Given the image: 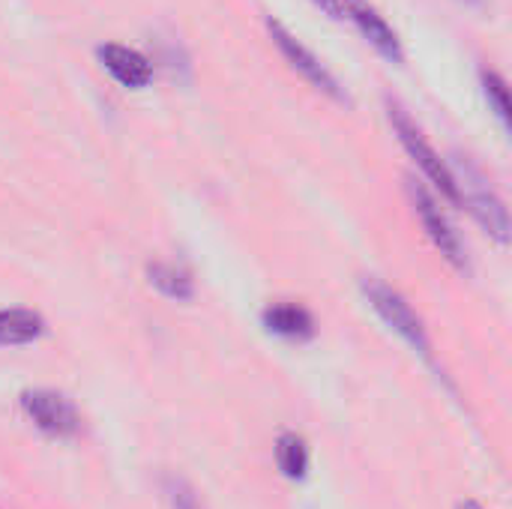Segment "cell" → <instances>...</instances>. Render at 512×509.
<instances>
[{
  "label": "cell",
  "instance_id": "obj_12",
  "mask_svg": "<svg viewBox=\"0 0 512 509\" xmlns=\"http://www.w3.org/2000/svg\"><path fill=\"white\" fill-rule=\"evenodd\" d=\"M276 462H279V471L288 477V480H303L306 471H309V447L300 435L294 432H285L276 444Z\"/></svg>",
  "mask_w": 512,
  "mask_h": 509
},
{
  "label": "cell",
  "instance_id": "obj_6",
  "mask_svg": "<svg viewBox=\"0 0 512 509\" xmlns=\"http://www.w3.org/2000/svg\"><path fill=\"white\" fill-rule=\"evenodd\" d=\"M21 408L27 420L51 438H72L81 429L75 405L57 390H27L21 393Z\"/></svg>",
  "mask_w": 512,
  "mask_h": 509
},
{
  "label": "cell",
  "instance_id": "obj_8",
  "mask_svg": "<svg viewBox=\"0 0 512 509\" xmlns=\"http://www.w3.org/2000/svg\"><path fill=\"white\" fill-rule=\"evenodd\" d=\"M96 57L102 63V69L123 87L141 90L153 81V63L150 57H144L141 51L120 45V42H105L96 48Z\"/></svg>",
  "mask_w": 512,
  "mask_h": 509
},
{
  "label": "cell",
  "instance_id": "obj_7",
  "mask_svg": "<svg viewBox=\"0 0 512 509\" xmlns=\"http://www.w3.org/2000/svg\"><path fill=\"white\" fill-rule=\"evenodd\" d=\"M342 15H348V18L357 24V30L363 33V39H366L381 57H387L390 63H402V60H405L399 33L387 24V18H384L369 0H342Z\"/></svg>",
  "mask_w": 512,
  "mask_h": 509
},
{
  "label": "cell",
  "instance_id": "obj_5",
  "mask_svg": "<svg viewBox=\"0 0 512 509\" xmlns=\"http://www.w3.org/2000/svg\"><path fill=\"white\" fill-rule=\"evenodd\" d=\"M267 30H270V36H273V42H276V48L282 51V57L312 84V87H318L321 93H327L330 99H336V102H348V93L342 90V84L336 81V75L282 24V21H273V18H267Z\"/></svg>",
  "mask_w": 512,
  "mask_h": 509
},
{
  "label": "cell",
  "instance_id": "obj_11",
  "mask_svg": "<svg viewBox=\"0 0 512 509\" xmlns=\"http://www.w3.org/2000/svg\"><path fill=\"white\" fill-rule=\"evenodd\" d=\"M147 279H150V285H153L159 294H165V297H171V300H189V297L195 294V282H192L189 270H183V267H177V264L156 261V264L147 267Z\"/></svg>",
  "mask_w": 512,
  "mask_h": 509
},
{
  "label": "cell",
  "instance_id": "obj_16",
  "mask_svg": "<svg viewBox=\"0 0 512 509\" xmlns=\"http://www.w3.org/2000/svg\"><path fill=\"white\" fill-rule=\"evenodd\" d=\"M456 509H483V507H480L477 501H462V504H459Z\"/></svg>",
  "mask_w": 512,
  "mask_h": 509
},
{
  "label": "cell",
  "instance_id": "obj_9",
  "mask_svg": "<svg viewBox=\"0 0 512 509\" xmlns=\"http://www.w3.org/2000/svg\"><path fill=\"white\" fill-rule=\"evenodd\" d=\"M261 321H264L267 333L282 336V339L303 342V339L315 336V318L309 315V309H303L297 303H273L264 309Z\"/></svg>",
  "mask_w": 512,
  "mask_h": 509
},
{
  "label": "cell",
  "instance_id": "obj_10",
  "mask_svg": "<svg viewBox=\"0 0 512 509\" xmlns=\"http://www.w3.org/2000/svg\"><path fill=\"white\" fill-rule=\"evenodd\" d=\"M45 333V321L33 309H0V345L21 348Z\"/></svg>",
  "mask_w": 512,
  "mask_h": 509
},
{
  "label": "cell",
  "instance_id": "obj_2",
  "mask_svg": "<svg viewBox=\"0 0 512 509\" xmlns=\"http://www.w3.org/2000/svg\"><path fill=\"white\" fill-rule=\"evenodd\" d=\"M453 177H456V189H459V204H465L474 213V219L483 225V231L495 243L507 246V240H510V216H507L504 198L489 186V180L480 174V168H474L468 159L453 168Z\"/></svg>",
  "mask_w": 512,
  "mask_h": 509
},
{
  "label": "cell",
  "instance_id": "obj_13",
  "mask_svg": "<svg viewBox=\"0 0 512 509\" xmlns=\"http://www.w3.org/2000/svg\"><path fill=\"white\" fill-rule=\"evenodd\" d=\"M483 93L489 99L492 114L501 120V126L510 129V93H507V81L498 72H483Z\"/></svg>",
  "mask_w": 512,
  "mask_h": 509
},
{
  "label": "cell",
  "instance_id": "obj_3",
  "mask_svg": "<svg viewBox=\"0 0 512 509\" xmlns=\"http://www.w3.org/2000/svg\"><path fill=\"white\" fill-rule=\"evenodd\" d=\"M363 294L369 300V306L378 312V318L399 336L405 339L417 354H423L426 360H432V345H429V336H426V327L420 321V315L411 309V303L396 291L390 288L387 282L369 276L363 279Z\"/></svg>",
  "mask_w": 512,
  "mask_h": 509
},
{
  "label": "cell",
  "instance_id": "obj_4",
  "mask_svg": "<svg viewBox=\"0 0 512 509\" xmlns=\"http://www.w3.org/2000/svg\"><path fill=\"white\" fill-rule=\"evenodd\" d=\"M408 195H411V204H414V210H417V216H420V222H423L429 240L435 243V249H438L456 270L465 273V270H468V249H465L459 231L453 228L450 216L444 213L441 201H438L423 183H417V180H408Z\"/></svg>",
  "mask_w": 512,
  "mask_h": 509
},
{
  "label": "cell",
  "instance_id": "obj_14",
  "mask_svg": "<svg viewBox=\"0 0 512 509\" xmlns=\"http://www.w3.org/2000/svg\"><path fill=\"white\" fill-rule=\"evenodd\" d=\"M168 495H171V504H174V509H201L198 507L195 492H192L186 483H180V480H168Z\"/></svg>",
  "mask_w": 512,
  "mask_h": 509
},
{
  "label": "cell",
  "instance_id": "obj_15",
  "mask_svg": "<svg viewBox=\"0 0 512 509\" xmlns=\"http://www.w3.org/2000/svg\"><path fill=\"white\" fill-rule=\"evenodd\" d=\"M321 12H327L330 18H345L342 15V0H312Z\"/></svg>",
  "mask_w": 512,
  "mask_h": 509
},
{
  "label": "cell",
  "instance_id": "obj_1",
  "mask_svg": "<svg viewBox=\"0 0 512 509\" xmlns=\"http://www.w3.org/2000/svg\"><path fill=\"white\" fill-rule=\"evenodd\" d=\"M387 117L390 126L399 138V144L405 147V153L414 159V165L420 168V174L450 201L459 204V189H456V177L453 168L441 159V153L429 144V138L423 135V129L411 120V114L399 105V102H387Z\"/></svg>",
  "mask_w": 512,
  "mask_h": 509
}]
</instances>
